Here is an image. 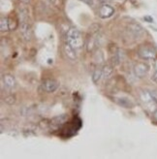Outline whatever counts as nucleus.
Masks as SVG:
<instances>
[{"label": "nucleus", "mask_w": 157, "mask_h": 159, "mask_svg": "<svg viewBox=\"0 0 157 159\" xmlns=\"http://www.w3.org/2000/svg\"><path fill=\"white\" fill-rule=\"evenodd\" d=\"M67 42L75 49H78L83 46L82 34L77 28L72 27L67 31Z\"/></svg>", "instance_id": "1"}, {"label": "nucleus", "mask_w": 157, "mask_h": 159, "mask_svg": "<svg viewBox=\"0 0 157 159\" xmlns=\"http://www.w3.org/2000/svg\"><path fill=\"white\" fill-rule=\"evenodd\" d=\"M156 51L151 46H142L139 49V57L145 60H152L156 57Z\"/></svg>", "instance_id": "2"}, {"label": "nucleus", "mask_w": 157, "mask_h": 159, "mask_svg": "<svg viewBox=\"0 0 157 159\" xmlns=\"http://www.w3.org/2000/svg\"><path fill=\"white\" fill-rule=\"evenodd\" d=\"M98 14L101 19H109L114 14V9L111 5H109L107 3H103L99 8Z\"/></svg>", "instance_id": "3"}, {"label": "nucleus", "mask_w": 157, "mask_h": 159, "mask_svg": "<svg viewBox=\"0 0 157 159\" xmlns=\"http://www.w3.org/2000/svg\"><path fill=\"white\" fill-rule=\"evenodd\" d=\"M150 71V66L145 62H139L134 66V73L138 78H144L147 75Z\"/></svg>", "instance_id": "4"}, {"label": "nucleus", "mask_w": 157, "mask_h": 159, "mask_svg": "<svg viewBox=\"0 0 157 159\" xmlns=\"http://www.w3.org/2000/svg\"><path fill=\"white\" fill-rule=\"evenodd\" d=\"M128 31L132 34V36L136 38V39H140L141 37H143L145 34V29L141 26L138 23H130L128 25Z\"/></svg>", "instance_id": "5"}, {"label": "nucleus", "mask_w": 157, "mask_h": 159, "mask_svg": "<svg viewBox=\"0 0 157 159\" xmlns=\"http://www.w3.org/2000/svg\"><path fill=\"white\" fill-rule=\"evenodd\" d=\"M43 89L49 93H52V92H54L59 86V83L56 81V80L54 79H47L43 82Z\"/></svg>", "instance_id": "6"}, {"label": "nucleus", "mask_w": 157, "mask_h": 159, "mask_svg": "<svg viewBox=\"0 0 157 159\" xmlns=\"http://www.w3.org/2000/svg\"><path fill=\"white\" fill-rule=\"evenodd\" d=\"M20 34L26 41H30L32 38V28L27 21L20 23Z\"/></svg>", "instance_id": "7"}, {"label": "nucleus", "mask_w": 157, "mask_h": 159, "mask_svg": "<svg viewBox=\"0 0 157 159\" xmlns=\"http://www.w3.org/2000/svg\"><path fill=\"white\" fill-rule=\"evenodd\" d=\"M63 50H64V53L66 57L72 61H75L77 59V53H76V49L73 48L71 45H70L68 42H66L63 46Z\"/></svg>", "instance_id": "8"}, {"label": "nucleus", "mask_w": 157, "mask_h": 159, "mask_svg": "<svg viewBox=\"0 0 157 159\" xmlns=\"http://www.w3.org/2000/svg\"><path fill=\"white\" fill-rule=\"evenodd\" d=\"M116 102L119 103V105H120L123 108H126V109H131V108L134 107V103H133L130 99L126 98V97L117 98Z\"/></svg>", "instance_id": "9"}, {"label": "nucleus", "mask_w": 157, "mask_h": 159, "mask_svg": "<svg viewBox=\"0 0 157 159\" xmlns=\"http://www.w3.org/2000/svg\"><path fill=\"white\" fill-rule=\"evenodd\" d=\"M3 82H4V84L7 87H9V89H13V87L16 86V80L12 75H9V74L4 75L3 76Z\"/></svg>", "instance_id": "10"}, {"label": "nucleus", "mask_w": 157, "mask_h": 159, "mask_svg": "<svg viewBox=\"0 0 157 159\" xmlns=\"http://www.w3.org/2000/svg\"><path fill=\"white\" fill-rule=\"evenodd\" d=\"M102 73H103V77L105 79H110L113 76L114 73V67L111 65H105L102 69Z\"/></svg>", "instance_id": "11"}, {"label": "nucleus", "mask_w": 157, "mask_h": 159, "mask_svg": "<svg viewBox=\"0 0 157 159\" xmlns=\"http://www.w3.org/2000/svg\"><path fill=\"white\" fill-rule=\"evenodd\" d=\"M101 77H103V73H102V69L100 68H96L94 70V72L92 74V82L94 84H98V82L100 81Z\"/></svg>", "instance_id": "12"}, {"label": "nucleus", "mask_w": 157, "mask_h": 159, "mask_svg": "<svg viewBox=\"0 0 157 159\" xmlns=\"http://www.w3.org/2000/svg\"><path fill=\"white\" fill-rule=\"evenodd\" d=\"M0 29L1 32H6L9 28V19H7L5 17H1V20H0Z\"/></svg>", "instance_id": "13"}, {"label": "nucleus", "mask_w": 157, "mask_h": 159, "mask_svg": "<svg viewBox=\"0 0 157 159\" xmlns=\"http://www.w3.org/2000/svg\"><path fill=\"white\" fill-rule=\"evenodd\" d=\"M66 115H62L59 116H56L52 119V122H53V124H61V123H64L66 121Z\"/></svg>", "instance_id": "14"}, {"label": "nucleus", "mask_w": 157, "mask_h": 159, "mask_svg": "<svg viewBox=\"0 0 157 159\" xmlns=\"http://www.w3.org/2000/svg\"><path fill=\"white\" fill-rule=\"evenodd\" d=\"M19 18H20V20L21 22H23V21H27V19H28V12H27L25 9L20 10Z\"/></svg>", "instance_id": "15"}, {"label": "nucleus", "mask_w": 157, "mask_h": 159, "mask_svg": "<svg viewBox=\"0 0 157 159\" xmlns=\"http://www.w3.org/2000/svg\"><path fill=\"white\" fill-rule=\"evenodd\" d=\"M4 101H5L6 104H8V105H14L15 103H16V97L13 96V95H9V96L5 97Z\"/></svg>", "instance_id": "16"}, {"label": "nucleus", "mask_w": 157, "mask_h": 159, "mask_svg": "<svg viewBox=\"0 0 157 159\" xmlns=\"http://www.w3.org/2000/svg\"><path fill=\"white\" fill-rule=\"evenodd\" d=\"M51 2L56 6L57 8H61L62 6H63V2L64 0H51Z\"/></svg>", "instance_id": "17"}, {"label": "nucleus", "mask_w": 157, "mask_h": 159, "mask_svg": "<svg viewBox=\"0 0 157 159\" xmlns=\"http://www.w3.org/2000/svg\"><path fill=\"white\" fill-rule=\"evenodd\" d=\"M17 27H18V23L16 22V20H14L12 19H9V28L12 29V30H15Z\"/></svg>", "instance_id": "18"}, {"label": "nucleus", "mask_w": 157, "mask_h": 159, "mask_svg": "<svg viewBox=\"0 0 157 159\" xmlns=\"http://www.w3.org/2000/svg\"><path fill=\"white\" fill-rule=\"evenodd\" d=\"M150 95H151L152 99L154 100V102L157 103V89H153V90L150 91Z\"/></svg>", "instance_id": "19"}, {"label": "nucleus", "mask_w": 157, "mask_h": 159, "mask_svg": "<svg viewBox=\"0 0 157 159\" xmlns=\"http://www.w3.org/2000/svg\"><path fill=\"white\" fill-rule=\"evenodd\" d=\"M80 1L85 3L86 5H88V6H92L93 3H94V0H80Z\"/></svg>", "instance_id": "20"}, {"label": "nucleus", "mask_w": 157, "mask_h": 159, "mask_svg": "<svg viewBox=\"0 0 157 159\" xmlns=\"http://www.w3.org/2000/svg\"><path fill=\"white\" fill-rule=\"evenodd\" d=\"M151 80H152V81H153L155 84H157V71H155V72L153 73V75H152V77H151Z\"/></svg>", "instance_id": "21"}, {"label": "nucleus", "mask_w": 157, "mask_h": 159, "mask_svg": "<svg viewBox=\"0 0 157 159\" xmlns=\"http://www.w3.org/2000/svg\"><path fill=\"white\" fill-rule=\"evenodd\" d=\"M21 1L23 2V3H29L31 0H21Z\"/></svg>", "instance_id": "22"}, {"label": "nucleus", "mask_w": 157, "mask_h": 159, "mask_svg": "<svg viewBox=\"0 0 157 159\" xmlns=\"http://www.w3.org/2000/svg\"><path fill=\"white\" fill-rule=\"evenodd\" d=\"M100 1L104 2V3H107V2H109V1H112V0H100Z\"/></svg>", "instance_id": "23"}, {"label": "nucleus", "mask_w": 157, "mask_h": 159, "mask_svg": "<svg viewBox=\"0 0 157 159\" xmlns=\"http://www.w3.org/2000/svg\"><path fill=\"white\" fill-rule=\"evenodd\" d=\"M154 116H155V117L157 118V110H156V112L154 113Z\"/></svg>", "instance_id": "24"}]
</instances>
